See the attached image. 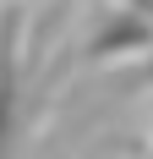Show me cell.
<instances>
[{
    "mask_svg": "<svg viewBox=\"0 0 153 159\" xmlns=\"http://www.w3.org/2000/svg\"><path fill=\"white\" fill-rule=\"evenodd\" d=\"M55 88H60V71H33L28 16L6 6V16H0V159L28 154V137L44 126Z\"/></svg>",
    "mask_w": 153,
    "mask_h": 159,
    "instance_id": "obj_1",
    "label": "cell"
},
{
    "mask_svg": "<svg viewBox=\"0 0 153 159\" xmlns=\"http://www.w3.org/2000/svg\"><path fill=\"white\" fill-rule=\"evenodd\" d=\"M142 49H153V16L137 11V6L109 0V11L98 16L93 33L82 39V61L104 66V61H120V55H142Z\"/></svg>",
    "mask_w": 153,
    "mask_h": 159,
    "instance_id": "obj_2",
    "label": "cell"
},
{
    "mask_svg": "<svg viewBox=\"0 0 153 159\" xmlns=\"http://www.w3.org/2000/svg\"><path fill=\"white\" fill-rule=\"evenodd\" d=\"M148 159H153V148H148Z\"/></svg>",
    "mask_w": 153,
    "mask_h": 159,
    "instance_id": "obj_3",
    "label": "cell"
}]
</instances>
